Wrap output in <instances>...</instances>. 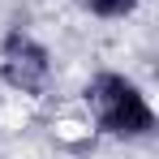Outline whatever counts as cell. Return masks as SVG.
<instances>
[{
  "instance_id": "obj_3",
  "label": "cell",
  "mask_w": 159,
  "mask_h": 159,
  "mask_svg": "<svg viewBox=\"0 0 159 159\" xmlns=\"http://www.w3.org/2000/svg\"><path fill=\"white\" fill-rule=\"evenodd\" d=\"M86 17H99V22H125L142 9V0H73Z\"/></svg>"
},
{
  "instance_id": "obj_1",
  "label": "cell",
  "mask_w": 159,
  "mask_h": 159,
  "mask_svg": "<svg viewBox=\"0 0 159 159\" xmlns=\"http://www.w3.org/2000/svg\"><path fill=\"white\" fill-rule=\"evenodd\" d=\"M82 99H86V112H90L95 129L103 138H112V142H129V146L133 142H151L159 129L151 95L120 69H99L86 82Z\"/></svg>"
},
{
  "instance_id": "obj_2",
  "label": "cell",
  "mask_w": 159,
  "mask_h": 159,
  "mask_svg": "<svg viewBox=\"0 0 159 159\" xmlns=\"http://www.w3.org/2000/svg\"><path fill=\"white\" fill-rule=\"evenodd\" d=\"M0 82L26 99H43L52 90V82H56L52 52L26 26H9L0 34Z\"/></svg>"
}]
</instances>
